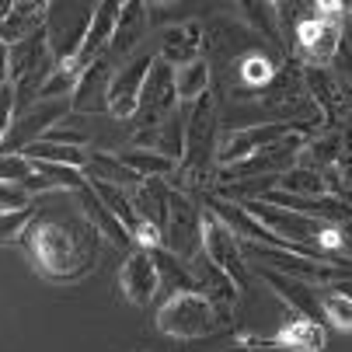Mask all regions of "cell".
Returning a JSON list of instances; mask_svg holds the SVG:
<instances>
[{
	"label": "cell",
	"instance_id": "74e56055",
	"mask_svg": "<svg viewBox=\"0 0 352 352\" xmlns=\"http://www.w3.org/2000/svg\"><path fill=\"white\" fill-rule=\"evenodd\" d=\"M8 84V45L0 42V87Z\"/></svg>",
	"mask_w": 352,
	"mask_h": 352
},
{
	"label": "cell",
	"instance_id": "7a4b0ae2",
	"mask_svg": "<svg viewBox=\"0 0 352 352\" xmlns=\"http://www.w3.org/2000/svg\"><path fill=\"white\" fill-rule=\"evenodd\" d=\"M234 324L230 311L213 307L206 296H199L195 289L185 293H168L164 304L157 311V331L178 342H192V338H210V335H223Z\"/></svg>",
	"mask_w": 352,
	"mask_h": 352
},
{
	"label": "cell",
	"instance_id": "83f0119b",
	"mask_svg": "<svg viewBox=\"0 0 352 352\" xmlns=\"http://www.w3.org/2000/svg\"><path fill=\"white\" fill-rule=\"evenodd\" d=\"M150 258H154V269H157L161 289H168V293H185V289H192L188 265H185L182 258H175L168 248H154V251H150Z\"/></svg>",
	"mask_w": 352,
	"mask_h": 352
},
{
	"label": "cell",
	"instance_id": "f1b7e54d",
	"mask_svg": "<svg viewBox=\"0 0 352 352\" xmlns=\"http://www.w3.org/2000/svg\"><path fill=\"white\" fill-rule=\"evenodd\" d=\"M276 192H286V195H300V199H314V195H324V185H321V175L318 171H307V168H286L276 182H272Z\"/></svg>",
	"mask_w": 352,
	"mask_h": 352
},
{
	"label": "cell",
	"instance_id": "8fae6325",
	"mask_svg": "<svg viewBox=\"0 0 352 352\" xmlns=\"http://www.w3.org/2000/svg\"><path fill=\"white\" fill-rule=\"evenodd\" d=\"M119 283H122V293L133 307L154 304V296L161 293V279H157L150 251H140V248L129 251V258L122 262V272H119Z\"/></svg>",
	"mask_w": 352,
	"mask_h": 352
},
{
	"label": "cell",
	"instance_id": "e0dca14e",
	"mask_svg": "<svg viewBox=\"0 0 352 352\" xmlns=\"http://www.w3.org/2000/svg\"><path fill=\"white\" fill-rule=\"evenodd\" d=\"M129 199H133L136 217L164 237V227H168V199H171L168 182H161V178H143V182L129 192Z\"/></svg>",
	"mask_w": 352,
	"mask_h": 352
},
{
	"label": "cell",
	"instance_id": "4316f807",
	"mask_svg": "<svg viewBox=\"0 0 352 352\" xmlns=\"http://www.w3.org/2000/svg\"><path fill=\"white\" fill-rule=\"evenodd\" d=\"M77 77H80L77 63H53V70H49L38 84V102H70Z\"/></svg>",
	"mask_w": 352,
	"mask_h": 352
},
{
	"label": "cell",
	"instance_id": "ac0fdd59",
	"mask_svg": "<svg viewBox=\"0 0 352 352\" xmlns=\"http://www.w3.org/2000/svg\"><path fill=\"white\" fill-rule=\"evenodd\" d=\"M258 279L269 283V289L283 300L293 314L321 321V307H318L314 286H304V283H296V279H286V276H279V272H272V269H265V265H258Z\"/></svg>",
	"mask_w": 352,
	"mask_h": 352
},
{
	"label": "cell",
	"instance_id": "d6986e66",
	"mask_svg": "<svg viewBox=\"0 0 352 352\" xmlns=\"http://www.w3.org/2000/svg\"><path fill=\"white\" fill-rule=\"evenodd\" d=\"M45 14H49V4H42V0H14L8 18L0 21V42L18 45L28 35L42 32L45 28Z\"/></svg>",
	"mask_w": 352,
	"mask_h": 352
},
{
	"label": "cell",
	"instance_id": "7402d4cb",
	"mask_svg": "<svg viewBox=\"0 0 352 352\" xmlns=\"http://www.w3.org/2000/svg\"><path fill=\"white\" fill-rule=\"evenodd\" d=\"M77 195L84 199V203H80V213H84V220L91 223V230H94L98 237L109 241V244H116V248H133V237L122 230V223H119V220H116L102 203H98V195L91 192V185H87V182L77 188Z\"/></svg>",
	"mask_w": 352,
	"mask_h": 352
},
{
	"label": "cell",
	"instance_id": "9a60e30c",
	"mask_svg": "<svg viewBox=\"0 0 352 352\" xmlns=\"http://www.w3.org/2000/svg\"><path fill=\"white\" fill-rule=\"evenodd\" d=\"M109 77H112V67H109L105 60H94L91 67H84L67 105H70L74 112H80V116H102V112H105Z\"/></svg>",
	"mask_w": 352,
	"mask_h": 352
},
{
	"label": "cell",
	"instance_id": "5b68a950",
	"mask_svg": "<svg viewBox=\"0 0 352 352\" xmlns=\"http://www.w3.org/2000/svg\"><path fill=\"white\" fill-rule=\"evenodd\" d=\"M307 133V136H318V129H307V126H293V122H258V126H244V129H230L223 133V140L217 143V154H213V168H230L258 150L272 146L276 140L289 136V133Z\"/></svg>",
	"mask_w": 352,
	"mask_h": 352
},
{
	"label": "cell",
	"instance_id": "ba28073f",
	"mask_svg": "<svg viewBox=\"0 0 352 352\" xmlns=\"http://www.w3.org/2000/svg\"><path fill=\"white\" fill-rule=\"evenodd\" d=\"M199 217L203 210H195V203L185 195V192H175L171 188V199H168V227H164V237L161 244L171 251L175 258H192L199 251Z\"/></svg>",
	"mask_w": 352,
	"mask_h": 352
},
{
	"label": "cell",
	"instance_id": "e575fe53",
	"mask_svg": "<svg viewBox=\"0 0 352 352\" xmlns=\"http://www.w3.org/2000/svg\"><path fill=\"white\" fill-rule=\"evenodd\" d=\"M42 140H45V143H63V146H80V150H87V133L67 129V126H60V122H56L53 129H45Z\"/></svg>",
	"mask_w": 352,
	"mask_h": 352
},
{
	"label": "cell",
	"instance_id": "d6a6232c",
	"mask_svg": "<svg viewBox=\"0 0 352 352\" xmlns=\"http://www.w3.org/2000/svg\"><path fill=\"white\" fill-rule=\"evenodd\" d=\"M35 220V203H28L25 210H11V213H0V244H11L21 241L25 227Z\"/></svg>",
	"mask_w": 352,
	"mask_h": 352
},
{
	"label": "cell",
	"instance_id": "30bf717a",
	"mask_svg": "<svg viewBox=\"0 0 352 352\" xmlns=\"http://www.w3.org/2000/svg\"><path fill=\"white\" fill-rule=\"evenodd\" d=\"M206 49V28L203 21H182V25H168L157 38V60L168 67H182L199 60V53Z\"/></svg>",
	"mask_w": 352,
	"mask_h": 352
},
{
	"label": "cell",
	"instance_id": "8992f818",
	"mask_svg": "<svg viewBox=\"0 0 352 352\" xmlns=\"http://www.w3.org/2000/svg\"><path fill=\"white\" fill-rule=\"evenodd\" d=\"M150 63H154V53H136L133 60H126L119 70H112L109 77V91H105V112L119 122H133L136 116V102H140V91L143 80L150 74Z\"/></svg>",
	"mask_w": 352,
	"mask_h": 352
},
{
	"label": "cell",
	"instance_id": "f35d334b",
	"mask_svg": "<svg viewBox=\"0 0 352 352\" xmlns=\"http://www.w3.org/2000/svg\"><path fill=\"white\" fill-rule=\"evenodd\" d=\"M11 4H14V0H0V21H4V18H8V11H11Z\"/></svg>",
	"mask_w": 352,
	"mask_h": 352
},
{
	"label": "cell",
	"instance_id": "ffe728a7",
	"mask_svg": "<svg viewBox=\"0 0 352 352\" xmlns=\"http://www.w3.org/2000/svg\"><path fill=\"white\" fill-rule=\"evenodd\" d=\"M324 342H328V331H324L321 321L293 314V318L272 335L269 345H279V349H289V352H321Z\"/></svg>",
	"mask_w": 352,
	"mask_h": 352
},
{
	"label": "cell",
	"instance_id": "5bb4252c",
	"mask_svg": "<svg viewBox=\"0 0 352 352\" xmlns=\"http://www.w3.org/2000/svg\"><path fill=\"white\" fill-rule=\"evenodd\" d=\"M129 146L154 150V154H161V157H168V161L178 164L182 154H185V116L175 112V116H168L164 122L150 126V129H136Z\"/></svg>",
	"mask_w": 352,
	"mask_h": 352
},
{
	"label": "cell",
	"instance_id": "836d02e7",
	"mask_svg": "<svg viewBox=\"0 0 352 352\" xmlns=\"http://www.w3.org/2000/svg\"><path fill=\"white\" fill-rule=\"evenodd\" d=\"M28 175H32V161H25L21 154H4V150H0V182L21 185Z\"/></svg>",
	"mask_w": 352,
	"mask_h": 352
},
{
	"label": "cell",
	"instance_id": "1f68e13d",
	"mask_svg": "<svg viewBox=\"0 0 352 352\" xmlns=\"http://www.w3.org/2000/svg\"><path fill=\"white\" fill-rule=\"evenodd\" d=\"M276 70H279V60H269V56H244V60H241V84L251 87L248 94L258 98V91L272 80Z\"/></svg>",
	"mask_w": 352,
	"mask_h": 352
},
{
	"label": "cell",
	"instance_id": "9c48e42d",
	"mask_svg": "<svg viewBox=\"0 0 352 352\" xmlns=\"http://www.w3.org/2000/svg\"><path fill=\"white\" fill-rule=\"evenodd\" d=\"M304 91L314 102L324 129H331L335 122H345V116H349V91L335 80L331 67H304Z\"/></svg>",
	"mask_w": 352,
	"mask_h": 352
},
{
	"label": "cell",
	"instance_id": "f546056e",
	"mask_svg": "<svg viewBox=\"0 0 352 352\" xmlns=\"http://www.w3.org/2000/svg\"><path fill=\"white\" fill-rule=\"evenodd\" d=\"M342 286L345 283H338L335 289L318 293V307H321V318H328L338 331H352V300Z\"/></svg>",
	"mask_w": 352,
	"mask_h": 352
},
{
	"label": "cell",
	"instance_id": "603a6c76",
	"mask_svg": "<svg viewBox=\"0 0 352 352\" xmlns=\"http://www.w3.org/2000/svg\"><path fill=\"white\" fill-rule=\"evenodd\" d=\"M80 185H84V175L80 171L60 168V164H35V161H32V175L21 182V188H25L28 199H35L38 192H56V188L77 192Z\"/></svg>",
	"mask_w": 352,
	"mask_h": 352
},
{
	"label": "cell",
	"instance_id": "d590c367",
	"mask_svg": "<svg viewBox=\"0 0 352 352\" xmlns=\"http://www.w3.org/2000/svg\"><path fill=\"white\" fill-rule=\"evenodd\" d=\"M32 203V199L25 195L21 185H8V182H0V213H11V210H25Z\"/></svg>",
	"mask_w": 352,
	"mask_h": 352
},
{
	"label": "cell",
	"instance_id": "8d00e7d4",
	"mask_svg": "<svg viewBox=\"0 0 352 352\" xmlns=\"http://www.w3.org/2000/svg\"><path fill=\"white\" fill-rule=\"evenodd\" d=\"M11 119H14V87L4 84L0 87V146H4V136L11 129Z\"/></svg>",
	"mask_w": 352,
	"mask_h": 352
},
{
	"label": "cell",
	"instance_id": "cb8c5ba5",
	"mask_svg": "<svg viewBox=\"0 0 352 352\" xmlns=\"http://www.w3.org/2000/svg\"><path fill=\"white\" fill-rule=\"evenodd\" d=\"M210 63L206 60H192V63H182V67H171V84H175V98L178 105L188 109L192 102H199L206 91H210Z\"/></svg>",
	"mask_w": 352,
	"mask_h": 352
},
{
	"label": "cell",
	"instance_id": "4dcf8cb0",
	"mask_svg": "<svg viewBox=\"0 0 352 352\" xmlns=\"http://www.w3.org/2000/svg\"><path fill=\"white\" fill-rule=\"evenodd\" d=\"M244 28L258 32L265 42H272L283 53V35H279V21H276V4H244Z\"/></svg>",
	"mask_w": 352,
	"mask_h": 352
},
{
	"label": "cell",
	"instance_id": "2e32d148",
	"mask_svg": "<svg viewBox=\"0 0 352 352\" xmlns=\"http://www.w3.org/2000/svg\"><path fill=\"white\" fill-rule=\"evenodd\" d=\"M146 21H150V4H143V0H126V4H119L109 53L129 56L133 49L143 42V35H146Z\"/></svg>",
	"mask_w": 352,
	"mask_h": 352
},
{
	"label": "cell",
	"instance_id": "7c38bea8",
	"mask_svg": "<svg viewBox=\"0 0 352 352\" xmlns=\"http://www.w3.org/2000/svg\"><path fill=\"white\" fill-rule=\"evenodd\" d=\"M116 14H119V4L116 0H105V4H94L91 18H87V28H84V38H80V49H77V67H91L94 60H105L109 53V42H112V28H116Z\"/></svg>",
	"mask_w": 352,
	"mask_h": 352
},
{
	"label": "cell",
	"instance_id": "d4e9b609",
	"mask_svg": "<svg viewBox=\"0 0 352 352\" xmlns=\"http://www.w3.org/2000/svg\"><path fill=\"white\" fill-rule=\"evenodd\" d=\"M18 154L25 161H35V164H60V168H74V171H84V164H87V150L63 146V143H45V140H35V143L21 146Z\"/></svg>",
	"mask_w": 352,
	"mask_h": 352
},
{
	"label": "cell",
	"instance_id": "52a82bcc",
	"mask_svg": "<svg viewBox=\"0 0 352 352\" xmlns=\"http://www.w3.org/2000/svg\"><path fill=\"white\" fill-rule=\"evenodd\" d=\"M175 112H178V98H175V84H171V67L154 56L150 74L143 80V91H140V102H136L133 126L136 129H150V126L164 122Z\"/></svg>",
	"mask_w": 352,
	"mask_h": 352
},
{
	"label": "cell",
	"instance_id": "3957f363",
	"mask_svg": "<svg viewBox=\"0 0 352 352\" xmlns=\"http://www.w3.org/2000/svg\"><path fill=\"white\" fill-rule=\"evenodd\" d=\"M185 116V154L178 161L182 175H192L188 185L206 182L213 171V154H217V102L213 91H206L199 102L182 109Z\"/></svg>",
	"mask_w": 352,
	"mask_h": 352
},
{
	"label": "cell",
	"instance_id": "277c9868",
	"mask_svg": "<svg viewBox=\"0 0 352 352\" xmlns=\"http://www.w3.org/2000/svg\"><path fill=\"white\" fill-rule=\"evenodd\" d=\"M199 251L234 283L237 293L248 289L251 283V272H248V262H244V251H241V241L210 213L203 210V217H199Z\"/></svg>",
	"mask_w": 352,
	"mask_h": 352
},
{
	"label": "cell",
	"instance_id": "484cf974",
	"mask_svg": "<svg viewBox=\"0 0 352 352\" xmlns=\"http://www.w3.org/2000/svg\"><path fill=\"white\" fill-rule=\"evenodd\" d=\"M136 178H161V182H168L171 175H178V164L175 161H168V157H161V154H154V150H140V146H122L119 154H116Z\"/></svg>",
	"mask_w": 352,
	"mask_h": 352
},
{
	"label": "cell",
	"instance_id": "44dd1931",
	"mask_svg": "<svg viewBox=\"0 0 352 352\" xmlns=\"http://www.w3.org/2000/svg\"><path fill=\"white\" fill-rule=\"evenodd\" d=\"M345 157V136L338 129H324L311 140H304L296 154V168H307V171H324L331 164H338Z\"/></svg>",
	"mask_w": 352,
	"mask_h": 352
},
{
	"label": "cell",
	"instance_id": "4fadbf2b",
	"mask_svg": "<svg viewBox=\"0 0 352 352\" xmlns=\"http://www.w3.org/2000/svg\"><path fill=\"white\" fill-rule=\"evenodd\" d=\"M188 276H192V289L199 293V296H206L213 307H220V311H230V304L241 296L237 289H234V283L203 255V251H195L192 255V262H188Z\"/></svg>",
	"mask_w": 352,
	"mask_h": 352
},
{
	"label": "cell",
	"instance_id": "6da1fadb",
	"mask_svg": "<svg viewBox=\"0 0 352 352\" xmlns=\"http://www.w3.org/2000/svg\"><path fill=\"white\" fill-rule=\"evenodd\" d=\"M32 265L53 283H77L84 279L94 262L102 237L91 230L87 220L63 223V220H32L21 234Z\"/></svg>",
	"mask_w": 352,
	"mask_h": 352
}]
</instances>
